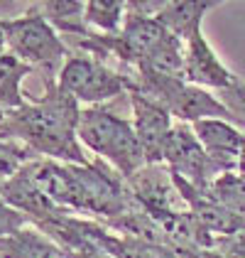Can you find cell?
Instances as JSON below:
<instances>
[{
	"label": "cell",
	"instance_id": "7a4b0ae2",
	"mask_svg": "<svg viewBox=\"0 0 245 258\" xmlns=\"http://www.w3.org/2000/svg\"><path fill=\"white\" fill-rule=\"evenodd\" d=\"M196 133H199L201 143L208 150L206 155H211L213 160L223 158V165H228L225 158H235L238 155V150L243 148L245 143L233 128H228L221 120H199L196 123Z\"/></svg>",
	"mask_w": 245,
	"mask_h": 258
},
{
	"label": "cell",
	"instance_id": "3957f363",
	"mask_svg": "<svg viewBox=\"0 0 245 258\" xmlns=\"http://www.w3.org/2000/svg\"><path fill=\"white\" fill-rule=\"evenodd\" d=\"M228 106H230V113L233 116H240V120L245 123V86L240 84H233V86H228Z\"/></svg>",
	"mask_w": 245,
	"mask_h": 258
},
{
	"label": "cell",
	"instance_id": "6da1fadb",
	"mask_svg": "<svg viewBox=\"0 0 245 258\" xmlns=\"http://www.w3.org/2000/svg\"><path fill=\"white\" fill-rule=\"evenodd\" d=\"M186 42H189V49H186V57H184L186 79L196 81V84H208V86H221V89H228V86L235 84L230 72L218 61V57L211 52V47L201 37V30L194 32Z\"/></svg>",
	"mask_w": 245,
	"mask_h": 258
}]
</instances>
